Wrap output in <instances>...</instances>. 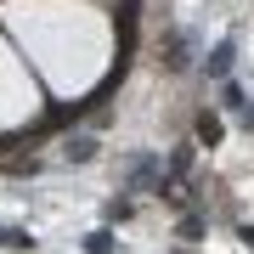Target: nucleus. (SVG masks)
<instances>
[{"label": "nucleus", "mask_w": 254, "mask_h": 254, "mask_svg": "<svg viewBox=\"0 0 254 254\" xmlns=\"http://www.w3.org/2000/svg\"><path fill=\"white\" fill-rule=\"evenodd\" d=\"M203 68H209V79H226V73H232V40H220V46L209 51Z\"/></svg>", "instance_id": "obj_1"}, {"label": "nucleus", "mask_w": 254, "mask_h": 254, "mask_svg": "<svg viewBox=\"0 0 254 254\" xmlns=\"http://www.w3.org/2000/svg\"><path fill=\"white\" fill-rule=\"evenodd\" d=\"M0 249H28V232H17V226H0Z\"/></svg>", "instance_id": "obj_2"}]
</instances>
